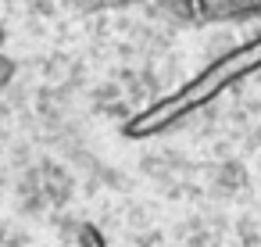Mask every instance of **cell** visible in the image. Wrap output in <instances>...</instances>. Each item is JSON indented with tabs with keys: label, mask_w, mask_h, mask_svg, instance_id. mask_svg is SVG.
<instances>
[{
	"label": "cell",
	"mask_w": 261,
	"mask_h": 247,
	"mask_svg": "<svg viewBox=\"0 0 261 247\" xmlns=\"http://www.w3.org/2000/svg\"><path fill=\"white\" fill-rule=\"evenodd\" d=\"M261 72V29L229 47L225 54H218L215 61H207L193 79H186L179 90L165 93L161 101L140 108L133 118H125L122 126V136L125 140H150V136H161V133H172L175 126L190 122L197 111H204L215 97H222L229 86L243 83L247 76H257Z\"/></svg>",
	"instance_id": "obj_1"
},
{
	"label": "cell",
	"mask_w": 261,
	"mask_h": 247,
	"mask_svg": "<svg viewBox=\"0 0 261 247\" xmlns=\"http://www.w3.org/2000/svg\"><path fill=\"white\" fill-rule=\"evenodd\" d=\"M186 22L215 26V22H250L261 18V0H165Z\"/></svg>",
	"instance_id": "obj_2"
},
{
	"label": "cell",
	"mask_w": 261,
	"mask_h": 247,
	"mask_svg": "<svg viewBox=\"0 0 261 247\" xmlns=\"http://www.w3.org/2000/svg\"><path fill=\"white\" fill-rule=\"evenodd\" d=\"M79 247H108V240L93 222H86V226H79Z\"/></svg>",
	"instance_id": "obj_3"
}]
</instances>
